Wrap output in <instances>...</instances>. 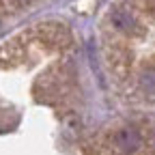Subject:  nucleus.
<instances>
[{"label":"nucleus","instance_id":"obj_1","mask_svg":"<svg viewBox=\"0 0 155 155\" xmlns=\"http://www.w3.org/2000/svg\"><path fill=\"white\" fill-rule=\"evenodd\" d=\"M116 147H119L123 153H134L136 149L140 147V136L138 131H134V129H123L116 134Z\"/></svg>","mask_w":155,"mask_h":155},{"label":"nucleus","instance_id":"obj_2","mask_svg":"<svg viewBox=\"0 0 155 155\" xmlns=\"http://www.w3.org/2000/svg\"><path fill=\"white\" fill-rule=\"evenodd\" d=\"M114 24L121 26V28H127L131 22H129V17H127L125 13H114Z\"/></svg>","mask_w":155,"mask_h":155}]
</instances>
